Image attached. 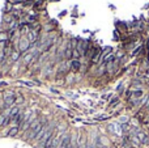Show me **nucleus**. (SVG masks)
<instances>
[{"label": "nucleus", "instance_id": "20e7f679", "mask_svg": "<svg viewBox=\"0 0 149 148\" xmlns=\"http://www.w3.org/2000/svg\"><path fill=\"white\" fill-rule=\"evenodd\" d=\"M17 132H18V127H17V126H14V127H12L11 130H9L8 135H9V136H16Z\"/></svg>", "mask_w": 149, "mask_h": 148}, {"label": "nucleus", "instance_id": "f257e3e1", "mask_svg": "<svg viewBox=\"0 0 149 148\" xmlns=\"http://www.w3.org/2000/svg\"><path fill=\"white\" fill-rule=\"evenodd\" d=\"M54 135V132H52V130L51 128H48L47 131H46L45 134L41 136V139H39V143H38V147L39 148H45V145H46V143L48 142V139H50L51 136Z\"/></svg>", "mask_w": 149, "mask_h": 148}, {"label": "nucleus", "instance_id": "0eeeda50", "mask_svg": "<svg viewBox=\"0 0 149 148\" xmlns=\"http://www.w3.org/2000/svg\"><path fill=\"white\" fill-rule=\"evenodd\" d=\"M73 58H75V59H77V58L80 57V52H79V50H73Z\"/></svg>", "mask_w": 149, "mask_h": 148}, {"label": "nucleus", "instance_id": "423d86ee", "mask_svg": "<svg viewBox=\"0 0 149 148\" xmlns=\"http://www.w3.org/2000/svg\"><path fill=\"white\" fill-rule=\"evenodd\" d=\"M28 45H29L28 41H22L21 42V51H25L26 48H28Z\"/></svg>", "mask_w": 149, "mask_h": 148}, {"label": "nucleus", "instance_id": "f03ea898", "mask_svg": "<svg viewBox=\"0 0 149 148\" xmlns=\"http://www.w3.org/2000/svg\"><path fill=\"white\" fill-rule=\"evenodd\" d=\"M60 144V138L59 135H52V136L48 139V142L46 143L45 148H58Z\"/></svg>", "mask_w": 149, "mask_h": 148}, {"label": "nucleus", "instance_id": "7ed1b4c3", "mask_svg": "<svg viewBox=\"0 0 149 148\" xmlns=\"http://www.w3.org/2000/svg\"><path fill=\"white\" fill-rule=\"evenodd\" d=\"M4 101H5V105L7 106H11L12 104L14 102V96L12 93H7L5 97H4Z\"/></svg>", "mask_w": 149, "mask_h": 148}, {"label": "nucleus", "instance_id": "6e6552de", "mask_svg": "<svg viewBox=\"0 0 149 148\" xmlns=\"http://www.w3.org/2000/svg\"><path fill=\"white\" fill-rule=\"evenodd\" d=\"M4 118H5V115H0V125L4 123Z\"/></svg>", "mask_w": 149, "mask_h": 148}, {"label": "nucleus", "instance_id": "9d476101", "mask_svg": "<svg viewBox=\"0 0 149 148\" xmlns=\"http://www.w3.org/2000/svg\"><path fill=\"white\" fill-rule=\"evenodd\" d=\"M135 96H136V97H140V96H141V91H136V92H135Z\"/></svg>", "mask_w": 149, "mask_h": 148}, {"label": "nucleus", "instance_id": "1a4fd4ad", "mask_svg": "<svg viewBox=\"0 0 149 148\" xmlns=\"http://www.w3.org/2000/svg\"><path fill=\"white\" fill-rule=\"evenodd\" d=\"M68 148H76V145H75V143H73V142H71L69 145H68Z\"/></svg>", "mask_w": 149, "mask_h": 148}, {"label": "nucleus", "instance_id": "39448f33", "mask_svg": "<svg viewBox=\"0 0 149 148\" xmlns=\"http://www.w3.org/2000/svg\"><path fill=\"white\" fill-rule=\"evenodd\" d=\"M71 65H72V68L75 70V71L80 70V67H81V64H80V62H79V60H73V62H72V64H71Z\"/></svg>", "mask_w": 149, "mask_h": 148}, {"label": "nucleus", "instance_id": "9b49d317", "mask_svg": "<svg viewBox=\"0 0 149 148\" xmlns=\"http://www.w3.org/2000/svg\"><path fill=\"white\" fill-rule=\"evenodd\" d=\"M17 57H18V55H17V52H14V54L12 55V59H13V60H16V59H17Z\"/></svg>", "mask_w": 149, "mask_h": 148}]
</instances>
